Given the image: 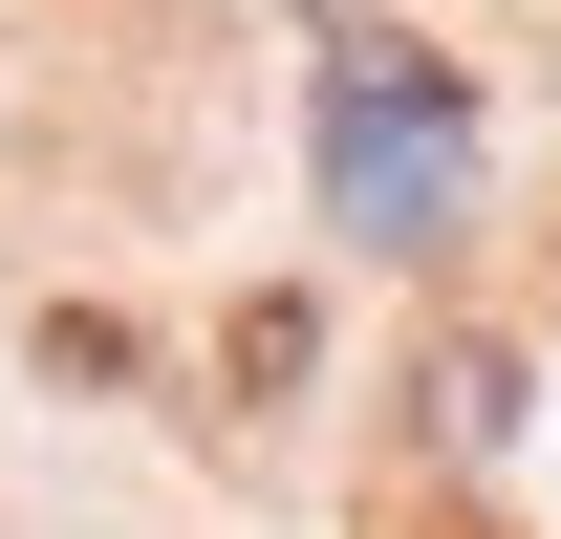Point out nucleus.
Here are the masks:
<instances>
[{"mask_svg": "<svg viewBox=\"0 0 561 539\" xmlns=\"http://www.w3.org/2000/svg\"><path fill=\"white\" fill-rule=\"evenodd\" d=\"M432 173H454V130H432V87L346 66V216H367V238H432Z\"/></svg>", "mask_w": 561, "mask_h": 539, "instance_id": "1", "label": "nucleus"}]
</instances>
